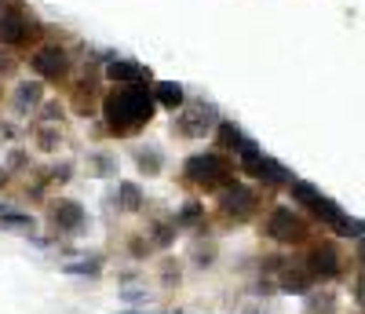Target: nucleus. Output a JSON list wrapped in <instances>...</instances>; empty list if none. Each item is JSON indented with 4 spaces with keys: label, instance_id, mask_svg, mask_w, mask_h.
Returning <instances> with one entry per match:
<instances>
[{
    "label": "nucleus",
    "instance_id": "1",
    "mask_svg": "<svg viewBox=\"0 0 365 314\" xmlns=\"http://www.w3.org/2000/svg\"><path fill=\"white\" fill-rule=\"evenodd\" d=\"M154 106H158V99L150 96L146 84H120L117 91H110V96H106L103 113H106L110 132L132 136L135 128L150 124V117H154Z\"/></svg>",
    "mask_w": 365,
    "mask_h": 314
},
{
    "label": "nucleus",
    "instance_id": "2",
    "mask_svg": "<svg viewBox=\"0 0 365 314\" xmlns=\"http://www.w3.org/2000/svg\"><path fill=\"white\" fill-rule=\"evenodd\" d=\"M289 191H292V201H299L303 208H311L325 227H332L340 238H365V223L354 216H347L332 198H325L314 183H303V179H292L289 183Z\"/></svg>",
    "mask_w": 365,
    "mask_h": 314
},
{
    "label": "nucleus",
    "instance_id": "3",
    "mask_svg": "<svg viewBox=\"0 0 365 314\" xmlns=\"http://www.w3.org/2000/svg\"><path fill=\"white\" fill-rule=\"evenodd\" d=\"M182 172H187L190 183H197V186H205V191H212V186H230L234 165L227 161L223 153H194V157H187Z\"/></svg>",
    "mask_w": 365,
    "mask_h": 314
},
{
    "label": "nucleus",
    "instance_id": "4",
    "mask_svg": "<svg viewBox=\"0 0 365 314\" xmlns=\"http://www.w3.org/2000/svg\"><path fill=\"white\" fill-rule=\"evenodd\" d=\"M237 165H241V172H249L252 179H259V183H267V186L292 183V172H289L282 161H274V157H267L256 143H249L245 150L237 153Z\"/></svg>",
    "mask_w": 365,
    "mask_h": 314
},
{
    "label": "nucleus",
    "instance_id": "5",
    "mask_svg": "<svg viewBox=\"0 0 365 314\" xmlns=\"http://www.w3.org/2000/svg\"><path fill=\"white\" fill-rule=\"evenodd\" d=\"M175 128L187 136V139H205V132L220 128V117H216V106L208 103H190L187 110H182L175 117Z\"/></svg>",
    "mask_w": 365,
    "mask_h": 314
},
{
    "label": "nucleus",
    "instance_id": "6",
    "mask_svg": "<svg viewBox=\"0 0 365 314\" xmlns=\"http://www.w3.org/2000/svg\"><path fill=\"white\" fill-rule=\"evenodd\" d=\"M267 234L274 238V241H282V245H296V241H303L307 238V219L303 216H296L292 208H274L270 212V219H267Z\"/></svg>",
    "mask_w": 365,
    "mask_h": 314
},
{
    "label": "nucleus",
    "instance_id": "7",
    "mask_svg": "<svg viewBox=\"0 0 365 314\" xmlns=\"http://www.w3.org/2000/svg\"><path fill=\"white\" fill-rule=\"evenodd\" d=\"M29 34V19L15 0H0V44H22Z\"/></svg>",
    "mask_w": 365,
    "mask_h": 314
},
{
    "label": "nucleus",
    "instance_id": "8",
    "mask_svg": "<svg viewBox=\"0 0 365 314\" xmlns=\"http://www.w3.org/2000/svg\"><path fill=\"white\" fill-rule=\"evenodd\" d=\"M29 66H34L44 81H58V77H66V70H70V55H66V48L48 44V48H41L34 59H29Z\"/></svg>",
    "mask_w": 365,
    "mask_h": 314
},
{
    "label": "nucleus",
    "instance_id": "9",
    "mask_svg": "<svg viewBox=\"0 0 365 314\" xmlns=\"http://www.w3.org/2000/svg\"><path fill=\"white\" fill-rule=\"evenodd\" d=\"M303 263H307V270H311L314 278H322V281H329V278H336V274H340V253H336V248H332L329 241L314 245Z\"/></svg>",
    "mask_w": 365,
    "mask_h": 314
},
{
    "label": "nucleus",
    "instance_id": "10",
    "mask_svg": "<svg viewBox=\"0 0 365 314\" xmlns=\"http://www.w3.org/2000/svg\"><path fill=\"white\" fill-rule=\"evenodd\" d=\"M220 208H223L227 216H234V219H245V216H252V208H256V191H249V186H241V183L223 186Z\"/></svg>",
    "mask_w": 365,
    "mask_h": 314
},
{
    "label": "nucleus",
    "instance_id": "11",
    "mask_svg": "<svg viewBox=\"0 0 365 314\" xmlns=\"http://www.w3.org/2000/svg\"><path fill=\"white\" fill-rule=\"evenodd\" d=\"M84 219H88V212L81 208V201L58 198V201L51 205V223H55L58 231H66V234H77V231L84 227Z\"/></svg>",
    "mask_w": 365,
    "mask_h": 314
},
{
    "label": "nucleus",
    "instance_id": "12",
    "mask_svg": "<svg viewBox=\"0 0 365 314\" xmlns=\"http://www.w3.org/2000/svg\"><path fill=\"white\" fill-rule=\"evenodd\" d=\"M106 81H113V84H146L150 70L139 66V62H132V59H110L106 62Z\"/></svg>",
    "mask_w": 365,
    "mask_h": 314
},
{
    "label": "nucleus",
    "instance_id": "13",
    "mask_svg": "<svg viewBox=\"0 0 365 314\" xmlns=\"http://www.w3.org/2000/svg\"><path fill=\"white\" fill-rule=\"evenodd\" d=\"M311 281H314V274L307 270V263H299V267L285 263L278 289H282V293H296V296H307V293H311Z\"/></svg>",
    "mask_w": 365,
    "mask_h": 314
},
{
    "label": "nucleus",
    "instance_id": "14",
    "mask_svg": "<svg viewBox=\"0 0 365 314\" xmlns=\"http://www.w3.org/2000/svg\"><path fill=\"white\" fill-rule=\"evenodd\" d=\"M216 143H220L223 150H234V153H241V150H245L252 139H249L245 132H241L237 124H230V121H220V128H216Z\"/></svg>",
    "mask_w": 365,
    "mask_h": 314
},
{
    "label": "nucleus",
    "instance_id": "15",
    "mask_svg": "<svg viewBox=\"0 0 365 314\" xmlns=\"http://www.w3.org/2000/svg\"><path fill=\"white\" fill-rule=\"evenodd\" d=\"M41 96H44V88H41V84H34V81H26V84H19V88H15V99H11V103H15V110H19V113H26V110H34V106L41 103Z\"/></svg>",
    "mask_w": 365,
    "mask_h": 314
},
{
    "label": "nucleus",
    "instance_id": "16",
    "mask_svg": "<svg viewBox=\"0 0 365 314\" xmlns=\"http://www.w3.org/2000/svg\"><path fill=\"white\" fill-rule=\"evenodd\" d=\"M117 201H120V208H125V212H139L146 198H143V191H139L135 183H120L117 186Z\"/></svg>",
    "mask_w": 365,
    "mask_h": 314
},
{
    "label": "nucleus",
    "instance_id": "17",
    "mask_svg": "<svg viewBox=\"0 0 365 314\" xmlns=\"http://www.w3.org/2000/svg\"><path fill=\"white\" fill-rule=\"evenodd\" d=\"M154 99H158L161 106L175 110V106H182V88H179L175 81H161V84L154 88Z\"/></svg>",
    "mask_w": 365,
    "mask_h": 314
},
{
    "label": "nucleus",
    "instance_id": "18",
    "mask_svg": "<svg viewBox=\"0 0 365 314\" xmlns=\"http://www.w3.org/2000/svg\"><path fill=\"white\" fill-rule=\"evenodd\" d=\"M135 157H139V168H143L146 176H161V168H165V153H161L158 146H146V150H139Z\"/></svg>",
    "mask_w": 365,
    "mask_h": 314
},
{
    "label": "nucleus",
    "instance_id": "19",
    "mask_svg": "<svg viewBox=\"0 0 365 314\" xmlns=\"http://www.w3.org/2000/svg\"><path fill=\"white\" fill-rule=\"evenodd\" d=\"M0 227H4V231H19V234H26V231H34V216L8 208V212H0Z\"/></svg>",
    "mask_w": 365,
    "mask_h": 314
},
{
    "label": "nucleus",
    "instance_id": "20",
    "mask_svg": "<svg viewBox=\"0 0 365 314\" xmlns=\"http://www.w3.org/2000/svg\"><path fill=\"white\" fill-rule=\"evenodd\" d=\"M58 146H63V132H58V128H51V124L37 128V150H44V153H55Z\"/></svg>",
    "mask_w": 365,
    "mask_h": 314
},
{
    "label": "nucleus",
    "instance_id": "21",
    "mask_svg": "<svg viewBox=\"0 0 365 314\" xmlns=\"http://www.w3.org/2000/svg\"><path fill=\"white\" fill-rule=\"evenodd\" d=\"M307 310H311V314H332V310H336V293L325 289V293H318V296H307Z\"/></svg>",
    "mask_w": 365,
    "mask_h": 314
},
{
    "label": "nucleus",
    "instance_id": "22",
    "mask_svg": "<svg viewBox=\"0 0 365 314\" xmlns=\"http://www.w3.org/2000/svg\"><path fill=\"white\" fill-rule=\"evenodd\" d=\"M66 274H99L103 270V260L99 256H84L81 263H63Z\"/></svg>",
    "mask_w": 365,
    "mask_h": 314
},
{
    "label": "nucleus",
    "instance_id": "23",
    "mask_svg": "<svg viewBox=\"0 0 365 314\" xmlns=\"http://www.w3.org/2000/svg\"><path fill=\"white\" fill-rule=\"evenodd\" d=\"M91 168H96L91 176H113L117 172V161H113L110 153H91Z\"/></svg>",
    "mask_w": 365,
    "mask_h": 314
},
{
    "label": "nucleus",
    "instance_id": "24",
    "mask_svg": "<svg viewBox=\"0 0 365 314\" xmlns=\"http://www.w3.org/2000/svg\"><path fill=\"white\" fill-rule=\"evenodd\" d=\"M150 241H154V245H172L175 241V227H168V223H154V227H150Z\"/></svg>",
    "mask_w": 365,
    "mask_h": 314
},
{
    "label": "nucleus",
    "instance_id": "25",
    "mask_svg": "<svg viewBox=\"0 0 365 314\" xmlns=\"http://www.w3.org/2000/svg\"><path fill=\"white\" fill-rule=\"evenodd\" d=\"M201 219H205V208L201 205H187V208L175 216V223L179 227H194V223H201Z\"/></svg>",
    "mask_w": 365,
    "mask_h": 314
},
{
    "label": "nucleus",
    "instance_id": "26",
    "mask_svg": "<svg viewBox=\"0 0 365 314\" xmlns=\"http://www.w3.org/2000/svg\"><path fill=\"white\" fill-rule=\"evenodd\" d=\"M212 263H216V245H205V248H197V253H194V267L197 270H208Z\"/></svg>",
    "mask_w": 365,
    "mask_h": 314
},
{
    "label": "nucleus",
    "instance_id": "27",
    "mask_svg": "<svg viewBox=\"0 0 365 314\" xmlns=\"http://www.w3.org/2000/svg\"><path fill=\"white\" fill-rule=\"evenodd\" d=\"M161 281L172 289V285H179V267H175V260H165L161 263Z\"/></svg>",
    "mask_w": 365,
    "mask_h": 314
},
{
    "label": "nucleus",
    "instance_id": "28",
    "mask_svg": "<svg viewBox=\"0 0 365 314\" xmlns=\"http://www.w3.org/2000/svg\"><path fill=\"white\" fill-rule=\"evenodd\" d=\"M120 300L125 303H146V293L143 289H120Z\"/></svg>",
    "mask_w": 365,
    "mask_h": 314
},
{
    "label": "nucleus",
    "instance_id": "29",
    "mask_svg": "<svg viewBox=\"0 0 365 314\" xmlns=\"http://www.w3.org/2000/svg\"><path fill=\"white\" fill-rule=\"evenodd\" d=\"M70 172H73V165H70V161H63V165H58V168H51V179H58V183H66V179H70Z\"/></svg>",
    "mask_w": 365,
    "mask_h": 314
},
{
    "label": "nucleus",
    "instance_id": "30",
    "mask_svg": "<svg viewBox=\"0 0 365 314\" xmlns=\"http://www.w3.org/2000/svg\"><path fill=\"white\" fill-rule=\"evenodd\" d=\"M44 121H63V106L48 103V106H44Z\"/></svg>",
    "mask_w": 365,
    "mask_h": 314
},
{
    "label": "nucleus",
    "instance_id": "31",
    "mask_svg": "<svg viewBox=\"0 0 365 314\" xmlns=\"http://www.w3.org/2000/svg\"><path fill=\"white\" fill-rule=\"evenodd\" d=\"M128 248H132V256H146V248H150V241H143V238H135V241H132Z\"/></svg>",
    "mask_w": 365,
    "mask_h": 314
},
{
    "label": "nucleus",
    "instance_id": "32",
    "mask_svg": "<svg viewBox=\"0 0 365 314\" xmlns=\"http://www.w3.org/2000/svg\"><path fill=\"white\" fill-rule=\"evenodd\" d=\"M241 314H267V307L263 303H245V310H241Z\"/></svg>",
    "mask_w": 365,
    "mask_h": 314
},
{
    "label": "nucleus",
    "instance_id": "33",
    "mask_svg": "<svg viewBox=\"0 0 365 314\" xmlns=\"http://www.w3.org/2000/svg\"><path fill=\"white\" fill-rule=\"evenodd\" d=\"M11 70H15V62L8 55H0V74H11Z\"/></svg>",
    "mask_w": 365,
    "mask_h": 314
},
{
    "label": "nucleus",
    "instance_id": "34",
    "mask_svg": "<svg viewBox=\"0 0 365 314\" xmlns=\"http://www.w3.org/2000/svg\"><path fill=\"white\" fill-rule=\"evenodd\" d=\"M354 296H358V300H361V303H365V274H361V278H358V289H354Z\"/></svg>",
    "mask_w": 365,
    "mask_h": 314
},
{
    "label": "nucleus",
    "instance_id": "35",
    "mask_svg": "<svg viewBox=\"0 0 365 314\" xmlns=\"http://www.w3.org/2000/svg\"><path fill=\"white\" fill-rule=\"evenodd\" d=\"M358 256L365 260V238H358Z\"/></svg>",
    "mask_w": 365,
    "mask_h": 314
},
{
    "label": "nucleus",
    "instance_id": "36",
    "mask_svg": "<svg viewBox=\"0 0 365 314\" xmlns=\"http://www.w3.org/2000/svg\"><path fill=\"white\" fill-rule=\"evenodd\" d=\"M8 179V168H0V183H4Z\"/></svg>",
    "mask_w": 365,
    "mask_h": 314
},
{
    "label": "nucleus",
    "instance_id": "37",
    "mask_svg": "<svg viewBox=\"0 0 365 314\" xmlns=\"http://www.w3.org/2000/svg\"><path fill=\"white\" fill-rule=\"evenodd\" d=\"M120 314H132V310H120Z\"/></svg>",
    "mask_w": 365,
    "mask_h": 314
}]
</instances>
